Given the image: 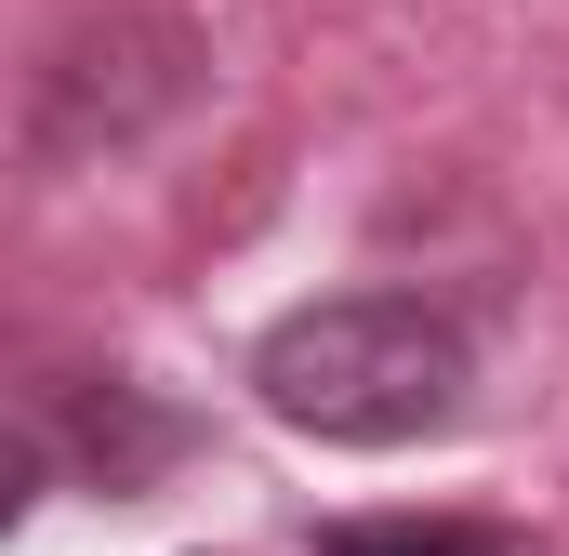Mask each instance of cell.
Segmentation results:
<instances>
[{"instance_id":"cell-2","label":"cell","mask_w":569,"mask_h":556,"mask_svg":"<svg viewBox=\"0 0 569 556\" xmlns=\"http://www.w3.org/2000/svg\"><path fill=\"white\" fill-rule=\"evenodd\" d=\"M318 556H517V530H490V517H345V530H318Z\"/></svg>"},{"instance_id":"cell-1","label":"cell","mask_w":569,"mask_h":556,"mask_svg":"<svg viewBox=\"0 0 569 556\" xmlns=\"http://www.w3.org/2000/svg\"><path fill=\"white\" fill-rule=\"evenodd\" d=\"M266 411L291 437H331V450H398V437H437L463 411L477 358L463 331L437 318L425 291H331V305H291L252 358Z\"/></svg>"}]
</instances>
